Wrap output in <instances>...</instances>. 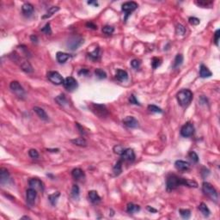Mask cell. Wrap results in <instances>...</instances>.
Listing matches in <instances>:
<instances>
[{
  "mask_svg": "<svg viewBox=\"0 0 220 220\" xmlns=\"http://www.w3.org/2000/svg\"><path fill=\"white\" fill-rule=\"evenodd\" d=\"M182 185L189 187V188H198V183L195 180L184 179V178L179 177L175 175H170L167 177V180H166L167 191L170 192V191L175 190L178 187L182 186Z\"/></svg>",
  "mask_w": 220,
  "mask_h": 220,
  "instance_id": "1",
  "label": "cell"
},
{
  "mask_svg": "<svg viewBox=\"0 0 220 220\" xmlns=\"http://www.w3.org/2000/svg\"><path fill=\"white\" fill-rule=\"evenodd\" d=\"M193 92L190 90H188V89L180 90L176 95V98H177V101H178V103L183 108H186L190 104L191 101L193 100Z\"/></svg>",
  "mask_w": 220,
  "mask_h": 220,
  "instance_id": "2",
  "label": "cell"
},
{
  "mask_svg": "<svg viewBox=\"0 0 220 220\" xmlns=\"http://www.w3.org/2000/svg\"><path fill=\"white\" fill-rule=\"evenodd\" d=\"M202 191L203 193L207 195L209 198H211V200H214L215 202L218 201L219 199V195H218V192L217 190L213 188V186L210 184L209 182H203L202 184Z\"/></svg>",
  "mask_w": 220,
  "mask_h": 220,
  "instance_id": "3",
  "label": "cell"
},
{
  "mask_svg": "<svg viewBox=\"0 0 220 220\" xmlns=\"http://www.w3.org/2000/svg\"><path fill=\"white\" fill-rule=\"evenodd\" d=\"M84 40L83 38L80 36V35H74L71 36L70 39L68 40L66 46L68 47V49H70L71 51L77 50L78 47H80L83 44Z\"/></svg>",
  "mask_w": 220,
  "mask_h": 220,
  "instance_id": "4",
  "label": "cell"
},
{
  "mask_svg": "<svg viewBox=\"0 0 220 220\" xmlns=\"http://www.w3.org/2000/svg\"><path fill=\"white\" fill-rule=\"evenodd\" d=\"M90 109L95 114H96L97 116H99L101 118H104V117H107L109 115V111L107 109L106 106L103 104L92 103L90 106Z\"/></svg>",
  "mask_w": 220,
  "mask_h": 220,
  "instance_id": "5",
  "label": "cell"
},
{
  "mask_svg": "<svg viewBox=\"0 0 220 220\" xmlns=\"http://www.w3.org/2000/svg\"><path fill=\"white\" fill-rule=\"evenodd\" d=\"M10 90L21 99H24L25 97V90L22 88V86L17 81H12L10 84Z\"/></svg>",
  "mask_w": 220,
  "mask_h": 220,
  "instance_id": "6",
  "label": "cell"
},
{
  "mask_svg": "<svg viewBox=\"0 0 220 220\" xmlns=\"http://www.w3.org/2000/svg\"><path fill=\"white\" fill-rule=\"evenodd\" d=\"M139 7V4L136 3V2H133V1H131V2H126L122 4L121 6V10L122 11L126 14V17H125V21L127 20L128 17L131 15L132 12H133L136 9H138Z\"/></svg>",
  "mask_w": 220,
  "mask_h": 220,
  "instance_id": "7",
  "label": "cell"
},
{
  "mask_svg": "<svg viewBox=\"0 0 220 220\" xmlns=\"http://www.w3.org/2000/svg\"><path fill=\"white\" fill-rule=\"evenodd\" d=\"M63 85H64V87H65V90L70 91V92L77 90L78 87V81L76 80L74 78H72V77H68V78H65L64 83H63Z\"/></svg>",
  "mask_w": 220,
  "mask_h": 220,
  "instance_id": "8",
  "label": "cell"
},
{
  "mask_svg": "<svg viewBox=\"0 0 220 220\" xmlns=\"http://www.w3.org/2000/svg\"><path fill=\"white\" fill-rule=\"evenodd\" d=\"M47 78L49 79L50 82H52V83H54L56 85L62 84L65 80L58 71H49L47 73Z\"/></svg>",
  "mask_w": 220,
  "mask_h": 220,
  "instance_id": "9",
  "label": "cell"
},
{
  "mask_svg": "<svg viewBox=\"0 0 220 220\" xmlns=\"http://www.w3.org/2000/svg\"><path fill=\"white\" fill-rule=\"evenodd\" d=\"M193 133H194V127L190 122L186 123L184 126H182L180 129V135L184 138L191 137Z\"/></svg>",
  "mask_w": 220,
  "mask_h": 220,
  "instance_id": "10",
  "label": "cell"
},
{
  "mask_svg": "<svg viewBox=\"0 0 220 220\" xmlns=\"http://www.w3.org/2000/svg\"><path fill=\"white\" fill-rule=\"evenodd\" d=\"M120 158L122 161H128V162H133L135 160V153L132 149L127 148L125 149L122 154L120 155Z\"/></svg>",
  "mask_w": 220,
  "mask_h": 220,
  "instance_id": "11",
  "label": "cell"
},
{
  "mask_svg": "<svg viewBox=\"0 0 220 220\" xmlns=\"http://www.w3.org/2000/svg\"><path fill=\"white\" fill-rule=\"evenodd\" d=\"M123 124L128 128H137L139 127V121L133 116H127L123 120Z\"/></svg>",
  "mask_w": 220,
  "mask_h": 220,
  "instance_id": "12",
  "label": "cell"
},
{
  "mask_svg": "<svg viewBox=\"0 0 220 220\" xmlns=\"http://www.w3.org/2000/svg\"><path fill=\"white\" fill-rule=\"evenodd\" d=\"M37 196V192L35 189L30 188H29L27 192H26V200H27V203L29 206H33L35 204V201Z\"/></svg>",
  "mask_w": 220,
  "mask_h": 220,
  "instance_id": "13",
  "label": "cell"
},
{
  "mask_svg": "<svg viewBox=\"0 0 220 220\" xmlns=\"http://www.w3.org/2000/svg\"><path fill=\"white\" fill-rule=\"evenodd\" d=\"M29 185L30 188L35 190H44V183L37 178H32L29 180Z\"/></svg>",
  "mask_w": 220,
  "mask_h": 220,
  "instance_id": "14",
  "label": "cell"
},
{
  "mask_svg": "<svg viewBox=\"0 0 220 220\" xmlns=\"http://www.w3.org/2000/svg\"><path fill=\"white\" fill-rule=\"evenodd\" d=\"M10 177L9 171L4 168H1L0 169V183H1V185L6 184L10 180Z\"/></svg>",
  "mask_w": 220,
  "mask_h": 220,
  "instance_id": "15",
  "label": "cell"
},
{
  "mask_svg": "<svg viewBox=\"0 0 220 220\" xmlns=\"http://www.w3.org/2000/svg\"><path fill=\"white\" fill-rule=\"evenodd\" d=\"M175 167L179 171H187V170H189L190 164H189V162H188L186 161L177 160L175 162Z\"/></svg>",
  "mask_w": 220,
  "mask_h": 220,
  "instance_id": "16",
  "label": "cell"
},
{
  "mask_svg": "<svg viewBox=\"0 0 220 220\" xmlns=\"http://www.w3.org/2000/svg\"><path fill=\"white\" fill-rule=\"evenodd\" d=\"M22 11L23 16H25L26 17H29L33 15L34 12V6L29 4V3H25L22 6Z\"/></svg>",
  "mask_w": 220,
  "mask_h": 220,
  "instance_id": "17",
  "label": "cell"
},
{
  "mask_svg": "<svg viewBox=\"0 0 220 220\" xmlns=\"http://www.w3.org/2000/svg\"><path fill=\"white\" fill-rule=\"evenodd\" d=\"M71 175L72 177L77 180H80L83 178H85V175L84 172L83 170L79 169V168H76L71 171Z\"/></svg>",
  "mask_w": 220,
  "mask_h": 220,
  "instance_id": "18",
  "label": "cell"
},
{
  "mask_svg": "<svg viewBox=\"0 0 220 220\" xmlns=\"http://www.w3.org/2000/svg\"><path fill=\"white\" fill-rule=\"evenodd\" d=\"M70 58V54H68V53H66V52H58L56 53V59H57V61H58L59 63H60V64L65 63Z\"/></svg>",
  "mask_w": 220,
  "mask_h": 220,
  "instance_id": "19",
  "label": "cell"
},
{
  "mask_svg": "<svg viewBox=\"0 0 220 220\" xmlns=\"http://www.w3.org/2000/svg\"><path fill=\"white\" fill-rule=\"evenodd\" d=\"M200 76L202 78H210L212 76V73L208 67H206L205 65H201L200 67Z\"/></svg>",
  "mask_w": 220,
  "mask_h": 220,
  "instance_id": "20",
  "label": "cell"
},
{
  "mask_svg": "<svg viewBox=\"0 0 220 220\" xmlns=\"http://www.w3.org/2000/svg\"><path fill=\"white\" fill-rule=\"evenodd\" d=\"M117 80L120 81V82H124L128 79V74L126 70H121V69H118L116 70V75H115Z\"/></svg>",
  "mask_w": 220,
  "mask_h": 220,
  "instance_id": "21",
  "label": "cell"
},
{
  "mask_svg": "<svg viewBox=\"0 0 220 220\" xmlns=\"http://www.w3.org/2000/svg\"><path fill=\"white\" fill-rule=\"evenodd\" d=\"M89 199L93 204H97L101 201L100 195L95 190H91L89 192Z\"/></svg>",
  "mask_w": 220,
  "mask_h": 220,
  "instance_id": "22",
  "label": "cell"
},
{
  "mask_svg": "<svg viewBox=\"0 0 220 220\" xmlns=\"http://www.w3.org/2000/svg\"><path fill=\"white\" fill-rule=\"evenodd\" d=\"M34 111L36 113V114L40 117L41 120H48V116L47 114V113L45 112V110L41 109L40 107H35L34 108Z\"/></svg>",
  "mask_w": 220,
  "mask_h": 220,
  "instance_id": "23",
  "label": "cell"
},
{
  "mask_svg": "<svg viewBox=\"0 0 220 220\" xmlns=\"http://www.w3.org/2000/svg\"><path fill=\"white\" fill-rule=\"evenodd\" d=\"M21 68L23 71H25L26 73H31L33 72V67L32 65L29 64V61L27 60H23L22 63H21Z\"/></svg>",
  "mask_w": 220,
  "mask_h": 220,
  "instance_id": "24",
  "label": "cell"
},
{
  "mask_svg": "<svg viewBox=\"0 0 220 220\" xmlns=\"http://www.w3.org/2000/svg\"><path fill=\"white\" fill-rule=\"evenodd\" d=\"M59 10H60V7H58V6H52V7H51L50 9H48V10L47 11V13L44 16H42V19L49 18L53 14H55Z\"/></svg>",
  "mask_w": 220,
  "mask_h": 220,
  "instance_id": "25",
  "label": "cell"
},
{
  "mask_svg": "<svg viewBox=\"0 0 220 220\" xmlns=\"http://www.w3.org/2000/svg\"><path fill=\"white\" fill-rule=\"evenodd\" d=\"M199 210L200 211V212L204 215V217L207 218L210 216L211 211L209 210V208L207 207V206L205 204V203H201L200 206H199Z\"/></svg>",
  "mask_w": 220,
  "mask_h": 220,
  "instance_id": "26",
  "label": "cell"
},
{
  "mask_svg": "<svg viewBox=\"0 0 220 220\" xmlns=\"http://www.w3.org/2000/svg\"><path fill=\"white\" fill-rule=\"evenodd\" d=\"M113 172L115 176L119 175L122 172V160L118 161L113 168Z\"/></svg>",
  "mask_w": 220,
  "mask_h": 220,
  "instance_id": "27",
  "label": "cell"
},
{
  "mask_svg": "<svg viewBox=\"0 0 220 220\" xmlns=\"http://www.w3.org/2000/svg\"><path fill=\"white\" fill-rule=\"evenodd\" d=\"M140 211V206H138V205H134L133 203H129L127 204V211L128 213H134V212H138Z\"/></svg>",
  "mask_w": 220,
  "mask_h": 220,
  "instance_id": "28",
  "label": "cell"
},
{
  "mask_svg": "<svg viewBox=\"0 0 220 220\" xmlns=\"http://www.w3.org/2000/svg\"><path fill=\"white\" fill-rule=\"evenodd\" d=\"M88 56L90 58V60H97L100 59V48L99 47H96L95 50L91 52H89L88 53Z\"/></svg>",
  "mask_w": 220,
  "mask_h": 220,
  "instance_id": "29",
  "label": "cell"
},
{
  "mask_svg": "<svg viewBox=\"0 0 220 220\" xmlns=\"http://www.w3.org/2000/svg\"><path fill=\"white\" fill-rule=\"evenodd\" d=\"M183 62V56L181 54H177L175 56V59L174 60V64H173V68H178L181 65Z\"/></svg>",
  "mask_w": 220,
  "mask_h": 220,
  "instance_id": "30",
  "label": "cell"
},
{
  "mask_svg": "<svg viewBox=\"0 0 220 220\" xmlns=\"http://www.w3.org/2000/svg\"><path fill=\"white\" fill-rule=\"evenodd\" d=\"M70 194H71V197L75 200H78L79 198V188L78 185H73Z\"/></svg>",
  "mask_w": 220,
  "mask_h": 220,
  "instance_id": "31",
  "label": "cell"
},
{
  "mask_svg": "<svg viewBox=\"0 0 220 220\" xmlns=\"http://www.w3.org/2000/svg\"><path fill=\"white\" fill-rule=\"evenodd\" d=\"M71 143L76 145H78V146H86L87 145V142L85 139L83 138H78V139H75L71 140Z\"/></svg>",
  "mask_w": 220,
  "mask_h": 220,
  "instance_id": "32",
  "label": "cell"
},
{
  "mask_svg": "<svg viewBox=\"0 0 220 220\" xmlns=\"http://www.w3.org/2000/svg\"><path fill=\"white\" fill-rule=\"evenodd\" d=\"M180 217L184 219H188L191 217V211L188 209H180L179 210Z\"/></svg>",
  "mask_w": 220,
  "mask_h": 220,
  "instance_id": "33",
  "label": "cell"
},
{
  "mask_svg": "<svg viewBox=\"0 0 220 220\" xmlns=\"http://www.w3.org/2000/svg\"><path fill=\"white\" fill-rule=\"evenodd\" d=\"M60 193L59 192H57L56 193H53V194H51L48 196V200L51 202V204L52 205V206H55L56 205V203H57V200L59 199V197H60Z\"/></svg>",
  "mask_w": 220,
  "mask_h": 220,
  "instance_id": "34",
  "label": "cell"
},
{
  "mask_svg": "<svg viewBox=\"0 0 220 220\" xmlns=\"http://www.w3.org/2000/svg\"><path fill=\"white\" fill-rule=\"evenodd\" d=\"M185 33H186V28L181 24H177L175 27V34L178 35H184Z\"/></svg>",
  "mask_w": 220,
  "mask_h": 220,
  "instance_id": "35",
  "label": "cell"
},
{
  "mask_svg": "<svg viewBox=\"0 0 220 220\" xmlns=\"http://www.w3.org/2000/svg\"><path fill=\"white\" fill-rule=\"evenodd\" d=\"M95 75L99 78V79H103V78H107V73L104 71L103 70H101L100 68L96 69L95 70Z\"/></svg>",
  "mask_w": 220,
  "mask_h": 220,
  "instance_id": "36",
  "label": "cell"
},
{
  "mask_svg": "<svg viewBox=\"0 0 220 220\" xmlns=\"http://www.w3.org/2000/svg\"><path fill=\"white\" fill-rule=\"evenodd\" d=\"M55 100L61 106H64V105H65L67 103V100H66V98H65V96L64 94H61L59 96H57Z\"/></svg>",
  "mask_w": 220,
  "mask_h": 220,
  "instance_id": "37",
  "label": "cell"
},
{
  "mask_svg": "<svg viewBox=\"0 0 220 220\" xmlns=\"http://www.w3.org/2000/svg\"><path fill=\"white\" fill-rule=\"evenodd\" d=\"M162 64V60L159 58L154 57L152 60H151V65L153 69H157L158 66H160V65Z\"/></svg>",
  "mask_w": 220,
  "mask_h": 220,
  "instance_id": "38",
  "label": "cell"
},
{
  "mask_svg": "<svg viewBox=\"0 0 220 220\" xmlns=\"http://www.w3.org/2000/svg\"><path fill=\"white\" fill-rule=\"evenodd\" d=\"M148 110L152 113H157V114H162V112H163L162 109H160L159 107H157L156 105H149Z\"/></svg>",
  "mask_w": 220,
  "mask_h": 220,
  "instance_id": "39",
  "label": "cell"
},
{
  "mask_svg": "<svg viewBox=\"0 0 220 220\" xmlns=\"http://www.w3.org/2000/svg\"><path fill=\"white\" fill-rule=\"evenodd\" d=\"M102 32L105 34V35H112L114 32V27L112 26H109V25H106L102 28Z\"/></svg>",
  "mask_w": 220,
  "mask_h": 220,
  "instance_id": "40",
  "label": "cell"
},
{
  "mask_svg": "<svg viewBox=\"0 0 220 220\" xmlns=\"http://www.w3.org/2000/svg\"><path fill=\"white\" fill-rule=\"evenodd\" d=\"M29 155L30 157L34 158V159H37L39 157V152L35 149H31L29 151Z\"/></svg>",
  "mask_w": 220,
  "mask_h": 220,
  "instance_id": "41",
  "label": "cell"
},
{
  "mask_svg": "<svg viewBox=\"0 0 220 220\" xmlns=\"http://www.w3.org/2000/svg\"><path fill=\"white\" fill-rule=\"evenodd\" d=\"M41 31H42L43 33H45L46 35H51V34H52V29H51L50 28V23L47 22V23L41 29Z\"/></svg>",
  "mask_w": 220,
  "mask_h": 220,
  "instance_id": "42",
  "label": "cell"
},
{
  "mask_svg": "<svg viewBox=\"0 0 220 220\" xmlns=\"http://www.w3.org/2000/svg\"><path fill=\"white\" fill-rule=\"evenodd\" d=\"M188 22H189V23L192 24V25L196 26V25H199V24H200V20L199 18H197V17H189V19H188Z\"/></svg>",
  "mask_w": 220,
  "mask_h": 220,
  "instance_id": "43",
  "label": "cell"
},
{
  "mask_svg": "<svg viewBox=\"0 0 220 220\" xmlns=\"http://www.w3.org/2000/svg\"><path fill=\"white\" fill-rule=\"evenodd\" d=\"M189 157H190L191 160L193 161V162H199V157L196 154V152H194V151H191L190 153H189Z\"/></svg>",
  "mask_w": 220,
  "mask_h": 220,
  "instance_id": "44",
  "label": "cell"
},
{
  "mask_svg": "<svg viewBox=\"0 0 220 220\" xmlns=\"http://www.w3.org/2000/svg\"><path fill=\"white\" fill-rule=\"evenodd\" d=\"M124 148L121 146V145H115L114 147V152L115 153V154H118V155H121L122 154V152L124 151Z\"/></svg>",
  "mask_w": 220,
  "mask_h": 220,
  "instance_id": "45",
  "label": "cell"
},
{
  "mask_svg": "<svg viewBox=\"0 0 220 220\" xmlns=\"http://www.w3.org/2000/svg\"><path fill=\"white\" fill-rule=\"evenodd\" d=\"M129 102H130L131 104H134V105H139V106L140 105L139 101L137 100V98H136V96L134 95H131L130 96V97H129Z\"/></svg>",
  "mask_w": 220,
  "mask_h": 220,
  "instance_id": "46",
  "label": "cell"
},
{
  "mask_svg": "<svg viewBox=\"0 0 220 220\" xmlns=\"http://www.w3.org/2000/svg\"><path fill=\"white\" fill-rule=\"evenodd\" d=\"M220 30L218 29L216 30L215 34H214V42L216 44V46H219V37H220Z\"/></svg>",
  "mask_w": 220,
  "mask_h": 220,
  "instance_id": "47",
  "label": "cell"
},
{
  "mask_svg": "<svg viewBox=\"0 0 220 220\" xmlns=\"http://www.w3.org/2000/svg\"><path fill=\"white\" fill-rule=\"evenodd\" d=\"M131 65H132V68H134V69H138V68H139V66H140V61L138 60H132V62H131Z\"/></svg>",
  "mask_w": 220,
  "mask_h": 220,
  "instance_id": "48",
  "label": "cell"
},
{
  "mask_svg": "<svg viewBox=\"0 0 220 220\" xmlns=\"http://www.w3.org/2000/svg\"><path fill=\"white\" fill-rule=\"evenodd\" d=\"M212 4V2H206V1H200V2H196V4H198L199 6H208Z\"/></svg>",
  "mask_w": 220,
  "mask_h": 220,
  "instance_id": "49",
  "label": "cell"
},
{
  "mask_svg": "<svg viewBox=\"0 0 220 220\" xmlns=\"http://www.w3.org/2000/svg\"><path fill=\"white\" fill-rule=\"evenodd\" d=\"M86 27L89 28V29H97V26L93 23L92 22H87L86 23Z\"/></svg>",
  "mask_w": 220,
  "mask_h": 220,
  "instance_id": "50",
  "label": "cell"
},
{
  "mask_svg": "<svg viewBox=\"0 0 220 220\" xmlns=\"http://www.w3.org/2000/svg\"><path fill=\"white\" fill-rule=\"evenodd\" d=\"M88 72H89L88 70H86V69H82V70L78 71V75H87Z\"/></svg>",
  "mask_w": 220,
  "mask_h": 220,
  "instance_id": "51",
  "label": "cell"
},
{
  "mask_svg": "<svg viewBox=\"0 0 220 220\" xmlns=\"http://www.w3.org/2000/svg\"><path fill=\"white\" fill-rule=\"evenodd\" d=\"M76 126L78 127V128L79 129V132H80V133H82V134H85V132H84V131H83V127H81L80 126V124L79 123H76Z\"/></svg>",
  "mask_w": 220,
  "mask_h": 220,
  "instance_id": "52",
  "label": "cell"
},
{
  "mask_svg": "<svg viewBox=\"0 0 220 220\" xmlns=\"http://www.w3.org/2000/svg\"><path fill=\"white\" fill-rule=\"evenodd\" d=\"M146 209L148 210V211H150V212H157V209H155V208H153V207H150V206H148L146 207Z\"/></svg>",
  "mask_w": 220,
  "mask_h": 220,
  "instance_id": "53",
  "label": "cell"
},
{
  "mask_svg": "<svg viewBox=\"0 0 220 220\" xmlns=\"http://www.w3.org/2000/svg\"><path fill=\"white\" fill-rule=\"evenodd\" d=\"M30 39H31V40H32L33 42H35V43L38 41V38H37V36H35V35H31Z\"/></svg>",
  "mask_w": 220,
  "mask_h": 220,
  "instance_id": "54",
  "label": "cell"
},
{
  "mask_svg": "<svg viewBox=\"0 0 220 220\" xmlns=\"http://www.w3.org/2000/svg\"><path fill=\"white\" fill-rule=\"evenodd\" d=\"M88 4H94L96 6H98L97 1H88Z\"/></svg>",
  "mask_w": 220,
  "mask_h": 220,
  "instance_id": "55",
  "label": "cell"
},
{
  "mask_svg": "<svg viewBox=\"0 0 220 220\" xmlns=\"http://www.w3.org/2000/svg\"><path fill=\"white\" fill-rule=\"evenodd\" d=\"M47 150H48V151H51V152H58V151H59V149H55V150H54V149H52V150L47 149Z\"/></svg>",
  "mask_w": 220,
  "mask_h": 220,
  "instance_id": "56",
  "label": "cell"
},
{
  "mask_svg": "<svg viewBox=\"0 0 220 220\" xmlns=\"http://www.w3.org/2000/svg\"><path fill=\"white\" fill-rule=\"evenodd\" d=\"M22 219H29L30 218L29 217H27V216H24V217H22Z\"/></svg>",
  "mask_w": 220,
  "mask_h": 220,
  "instance_id": "57",
  "label": "cell"
}]
</instances>
